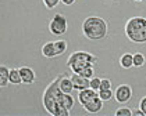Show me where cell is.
<instances>
[{"label":"cell","instance_id":"6da1fadb","mask_svg":"<svg viewBox=\"0 0 146 116\" xmlns=\"http://www.w3.org/2000/svg\"><path fill=\"white\" fill-rule=\"evenodd\" d=\"M66 72L57 75L53 80L47 84L42 95V104L52 116H70L71 109L74 108L75 100L71 94H66L60 89V80Z\"/></svg>","mask_w":146,"mask_h":116},{"label":"cell","instance_id":"7a4b0ae2","mask_svg":"<svg viewBox=\"0 0 146 116\" xmlns=\"http://www.w3.org/2000/svg\"><path fill=\"white\" fill-rule=\"evenodd\" d=\"M82 33L89 40H103L109 33L107 21L98 15H90L82 22Z\"/></svg>","mask_w":146,"mask_h":116},{"label":"cell","instance_id":"3957f363","mask_svg":"<svg viewBox=\"0 0 146 116\" xmlns=\"http://www.w3.org/2000/svg\"><path fill=\"white\" fill-rule=\"evenodd\" d=\"M125 36L129 42L143 44L146 43V18L145 17H132L124 26Z\"/></svg>","mask_w":146,"mask_h":116},{"label":"cell","instance_id":"277c9868","mask_svg":"<svg viewBox=\"0 0 146 116\" xmlns=\"http://www.w3.org/2000/svg\"><path fill=\"white\" fill-rule=\"evenodd\" d=\"M98 64V57L88 51H74L67 59V65L72 73H79L88 66H95Z\"/></svg>","mask_w":146,"mask_h":116},{"label":"cell","instance_id":"5b68a950","mask_svg":"<svg viewBox=\"0 0 146 116\" xmlns=\"http://www.w3.org/2000/svg\"><path fill=\"white\" fill-rule=\"evenodd\" d=\"M49 31L52 35H64L67 32V18L63 14H54L49 22Z\"/></svg>","mask_w":146,"mask_h":116},{"label":"cell","instance_id":"8992f818","mask_svg":"<svg viewBox=\"0 0 146 116\" xmlns=\"http://www.w3.org/2000/svg\"><path fill=\"white\" fill-rule=\"evenodd\" d=\"M132 97V89L129 84H120L115 91H114V98L118 104H127Z\"/></svg>","mask_w":146,"mask_h":116},{"label":"cell","instance_id":"52a82bcc","mask_svg":"<svg viewBox=\"0 0 146 116\" xmlns=\"http://www.w3.org/2000/svg\"><path fill=\"white\" fill-rule=\"evenodd\" d=\"M84 109L88 113H99L102 109H103V100L99 97V94L84 105Z\"/></svg>","mask_w":146,"mask_h":116},{"label":"cell","instance_id":"ba28073f","mask_svg":"<svg viewBox=\"0 0 146 116\" xmlns=\"http://www.w3.org/2000/svg\"><path fill=\"white\" fill-rule=\"evenodd\" d=\"M71 78V81H72V84H74V90H84V89H88L89 87V80L88 78H84V76H81L78 73H72V76H70Z\"/></svg>","mask_w":146,"mask_h":116},{"label":"cell","instance_id":"9c48e42d","mask_svg":"<svg viewBox=\"0 0 146 116\" xmlns=\"http://www.w3.org/2000/svg\"><path fill=\"white\" fill-rule=\"evenodd\" d=\"M20 73H21V79H23L24 84H32L36 80V75L35 70L29 66H21L20 68Z\"/></svg>","mask_w":146,"mask_h":116},{"label":"cell","instance_id":"30bf717a","mask_svg":"<svg viewBox=\"0 0 146 116\" xmlns=\"http://www.w3.org/2000/svg\"><path fill=\"white\" fill-rule=\"evenodd\" d=\"M96 95H98V91L93 90V89H90V87L84 89V90H79L78 91V102L84 106L88 101H90V100H92L93 97H96Z\"/></svg>","mask_w":146,"mask_h":116},{"label":"cell","instance_id":"8fae6325","mask_svg":"<svg viewBox=\"0 0 146 116\" xmlns=\"http://www.w3.org/2000/svg\"><path fill=\"white\" fill-rule=\"evenodd\" d=\"M60 89H61L63 93H66V94H71L72 90H74V84H72L71 78L68 76L67 73H64V76L60 80Z\"/></svg>","mask_w":146,"mask_h":116},{"label":"cell","instance_id":"7c38bea8","mask_svg":"<svg viewBox=\"0 0 146 116\" xmlns=\"http://www.w3.org/2000/svg\"><path fill=\"white\" fill-rule=\"evenodd\" d=\"M42 55L46 58H54L57 57L56 48H54V42H47L42 46Z\"/></svg>","mask_w":146,"mask_h":116},{"label":"cell","instance_id":"4fadbf2b","mask_svg":"<svg viewBox=\"0 0 146 116\" xmlns=\"http://www.w3.org/2000/svg\"><path fill=\"white\" fill-rule=\"evenodd\" d=\"M120 66L124 69H129L134 66V54L131 53H125L120 57Z\"/></svg>","mask_w":146,"mask_h":116},{"label":"cell","instance_id":"5bb4252c","mask_svg":"<svg viewBox=\"0 0 146 116\" xmlns=\"http://www.w3.org/2000/svg\"><path fill=\"white\" fill-rule=\"evenodd\" d=\"M10 83V69L6 65L0 66V87H6Z\"/></svg>","mask_w":146,"mask_h":116},{"label":"cell","instance_id":"9a60e30c","mask_svg":"<svg viewBox=\"0 0 146 116\" xmlns=\"http://www.w3.org/2000/svg\"><path fill=\"white\" fill-rule=\"evenodd\" d=\"M10 83H13V84H20V83H23L20 69H17V68L10 69Z\"/></svg>","mask_w":146,"mask_h":116},{"label":"cell","instance_id":"2e32d148","mask_svg":"<svg viewBox=\"0 0 146 116\" xmlns=\"http://www.w3.org/2000/svg\"><path fill=\"white\" fill-rule=\"evenodd\" d=\"M54 48H56L57 57H60L67 50V42L66 40H57V42H54Z\"/></svg>","mask_w":146,"mask_h":116},{"label":"cell","instance_id":"e0dca14e","mask_svg":"<svg viewBox=\"0 0 146 116\" xmlns=\"http://www.w3.org/2000/svg\"><path fill=\"white\" fill-rule=\"evenodd\" d=\"M146 58L142 53H135L134 54V66L135 68H142L145 65Z\"/></svg>","mask_w":146,"mask_h":116},{"label":"cell","instance_id":"ac0fdd59","mask_svg":"<svg viewBox=\"0 0 146 116\" xmlns=\"http://www.w3.org/2000/svg\"><path fill=\"white\" fill-rule=\"evenodd\" d=\"M99 97L103 100V102H107V101H111L114 93H113L111 89H106V90H99Z\"/></svg>","mask_w":146,"mask_h":116},{"label":"cell","instance_id":"d6986e66","mask_svg":"<svg viewBox=\"0 0 146 116\" xmlns=\"http://www.w3.org/2000/svg\"><path fill=\"white\" fill-rule=\"evenodd\" d=\"M115 116H132V109L127 108V106H123V108H118L115 112H114Z\"/></svg>","mask_w":146,"mask_h":116},{"label":"cell","instance_id":"ffe728a7","mask_svg":"<svg viewBox=\"0 0 146 116\" xmlns=\"http://www.w3.org/2000/svg\"><path fill=\"white\" fill-rule=\"evenodd\" d=\"M100 83H102L100 78H95V76H93L89 80V87L93 89V90H96V91H99V90H100Z\"/></svg>","mask_w":146,"mask_h":116},{"label":"cell","instance_id":"44dd1931","mask_svg":"<svg viewBox=\"0 0 146 116\" xmlns=\"http://www.w3.org/2000/svg\"><path fill=\"white\" fill-rule=\"evenodd\" d=\"M60 1H61V0H43V4L46 6V8L52 10V8H54V7H56Z\"/></svg>","mask_w":146,"mask_h":116},{"label":"cell","instance_id":"7402d4cb","mask_svg":"<svg viewBox=\"0 0 146 116\" xmlns=\"http://www.w3.org/2000/svg\"><path fill=\"white\" fill-rule=\"evenodd\" d=\"M106 89H111V81L109 79H102L100 90H106Z\"/></svg>","mask_w":146,"mask_h":116},{"label":"cell","instance_id":"603a6c76","mask_svg":"<svg viewBox=\"0 0 146 116\" xmlns=\"http://www.w3.org/2000/svg\"><path fill=\"white\" fill-rule=\"evenodd\" d=\"M139 109L145 113V116H146V95L141 100V102H139Z\"/></svg>","mask_w":146,"mask_h":116},{"label":"cell","instance_id":"cb8c5ba5","mask_svg":"<svg viewBox=\"0 0 146 116\" xmlns=\"http://www.w3.org/2000/svg\"><path fill=\"white\" fill-rule=\"evenodd\" d=\"M132 116H145V113L141 109H135V111H132Z\"/></svg>","mask_w":146,"mask_h":116},{"label":"cell","instance_id":"d4e9b609","mask_svg":"<svg viewBox=\"0 0 146 116\" xmlns=\"http://www.w3.org/2000/svg\"><path fill=\"white\" fill-rule=\"evenodd\" d=\"M61 3H63L64 6H72V4L75 3V0H61Z\"/></svg>","mask_w":146,"mask_h":116},{"label":"cell","instance_id":"484cf974","mask_svg":"<svg viewBox=\"0 0 146 116\" xmlns=\"http://www.w3.org/2000/svg\"><path fill=\"white\" fill-rule=\"evenodd\" d=\"M134 1H138V3H141V1H145V0H134Z\"/></svg>","mask_w":146,"mask_h":116}]
</instances>
